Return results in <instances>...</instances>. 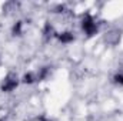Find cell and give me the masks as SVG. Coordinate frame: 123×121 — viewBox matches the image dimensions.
Instances as JSON below:
<instances>
[{
  "label": "cell",
  "instance_id": "6da1fadb",
  "mask_svg": "<svg viewBox=\"0 0 123 121\" xmlns=\"http://www.w3.org/2000/svg\"><path fill=\"white\" fill-rule=\"evenodd\" d=\"M22 83L20 77L16 74V73H7L3 78H1V84H0V88L3 93H12L17 88V86Z\"/></svg>",
  "mask_w": 123,
  "mask_h": 121
}]
</instances>
